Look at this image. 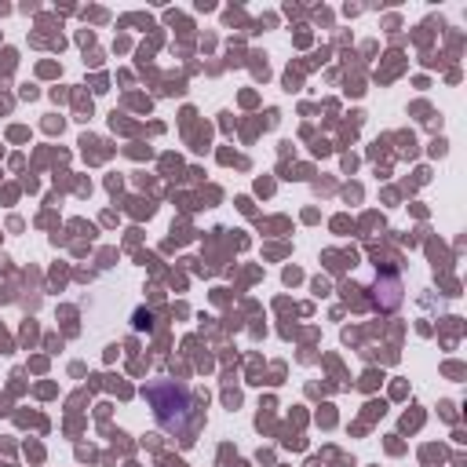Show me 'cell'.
I'll use <instances>...</instances> for the list:
<instances>
[{"label": "cell", "instance_id": "6da1fadb", "mask_svg": "<svg viewBox=\"0 0 467 467\" xmlns=\"http://www.w3.org/2000/svg\"><path fill=\"white\" fill-rule=\"evenodd\" d=\"M146 401H150L153 420L161 423V431H168V434H186L190 431V420H193L190 387H182L175 379H153V383H146Z\"/></svg>", "mask_w": 467, "mask_h": 467}]
</instances>
